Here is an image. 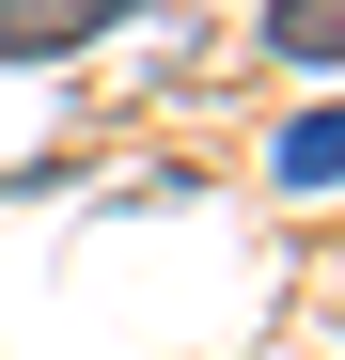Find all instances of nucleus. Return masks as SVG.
Here are the masks:
<instances>
[{"instance_id": "nucleus-1", "label": "nucleus", "mask_w": 345, "mask_h": 360, "mask_svg": "<svg viewBox=\"0 0 345 360\" xmlns=\"http://www.w3.org/2000/svg\"><path fill=\"white\" fill-rule=\"evenodd\" d=\"M110 16H142V0H0V63H63V47H94Z\"/></svg>"}, {"instance_id": "nucleus-2", "label": "nucleus", "mask_w": 345, "mask_h": 360, "mask_svg": "<svg viewBox=\"0 0 345 360\" xmlns=\"http://www.w3.org/2000/svg\"><path fill=\"white\" fill-rule=\"evenodd\" d=\"M330 141H345L330 110H299V126H282V188H330Z\"/></svg>"}, {"instance_id": "nucleus-3", "label": "nucleus", "mask_w": 345, "mask_h": 360, "mask_svg": "<svg viewBox=\"0 0 345 360\" xmlns=\"http://www.w3.org/2000/svg\"><path fill=\"white\" fill-rule=\"evenodd\" d=\"M330 16H345V0H282V16H267V32H282V47H299V63H330Z\"/></svg>"}]
</instances>
